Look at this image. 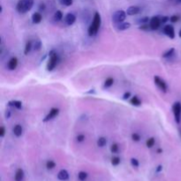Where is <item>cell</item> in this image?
<instances>
[{
  "label": "cell",
  "instance_id": "cell-15",
  "mask_svg": "<svg viewBox=\"0 0 181 181\" xmlns=\"http://www.w3.org/2000/svg\"><path fill=\"white\" fill-rule=\"evenodd\" d=\"M42 20H43V16H42V14L40 12H37L33 13V15H32V22L34 24H39L42 21Z\"/></svg>",
  "mask_w": 181,
  "mask_h": 181
},
{
  "label": "cell",
  "instance_id": "cell-4",
  "mask_svg": "<svg viewBox=\"0 0 181 181\" xmlns=\"http://www.w3.org/2000/svg\"><path fill=\"white\" fill-rule=\"evenodd\" d=\"M126 12L123 11V10H118L117 12H115L112 15V20L115 24H118L121 22H124L126 18Z\"/></svg>",
  "mask_w": 181,
  "mask_h": 181
},
{
  "label": "cell",
  "instance_id": "cell-38",
  "mask_svg": "<svg viewBox=\"0 0 181 181\" xmlns=\"http://www.w3.org/2000/svg\"><path fill=\"white\" fill-rule=\"evenodd\" d=\"M4 134H5V128H4V126H1L0 127V137L1 138H3L4 136Z\"/></svg>",
  "mask_w": 181,
  "mask_h": 181
},
{
  "label": "cell",
  "instance_id": "cell-37",
  "mask_svg": "<svg viewBox=\"0 0 181 181\" xmlns=\"http://www.w3.org/2000/svg\"><path fill=\"white\" fill-rule=\"evenodd\" d=\"M131 164H132L134 167H139L140 163H139V161H138L136 158H132V159H131Z\"/></svg>",
  "mask_w": 181,
  "mask_h": 181
},
{
  "label": "cell",
  "instance_id": "cell-2",
  "mask_svg": "<svg viewBox=\"0 0 181 181\" xmlns=\"http://www.w3.org/2000/svg\"><path fill=\"white\" fill-rule=\"evenodd\" d=\"M34 2V0H19L16 5V10L20 13H26L32 9Z\"/></svg>",
  "mask_w": 181,
  "mask_h": 181
},
{
  "label": "cell",
  "instance_id": "cell-14",
  "mask_svg": "<svg viewBox=\"0 0 181 181\" xmlns=\"http://www.w3.org/2000/svg\"><path fill=\"white\" fill-rule=\"evenodd\" d=\"M131 27V24L129 22H121V23H118V24H116V28L118 30V31H124V30H126L128 28H130Z\"/></svg>",
  "mask_w": 181,
  "mask_h": 181
},
{
  "label": "cell",
  "instance_id": "cell-10",
  "mask_svg": "<svg viewBox=\"0 0 181 181\" xmlns=\"http://www.w3.org/2000/svg\"><path fill=\"white\" fill-rule=\"evenodd\" d=\"M65 23H66L67 26H72V25H73V24L75 23V21H76V16H75L73 13L69 12V13H67V14L65 16Z\"/></svg>",
  "mask_w": 181,
  "mask_h": 181
},
{
  "label": "cell",
  "instance_id": "cell-31",
  "mask_svg": "<svg viewBox=\"0 0 181 181\" xmlns=\"http://www.w3.org/2000/svg\"><path fill=\"white\" fill-rule=\"evenodd\" d=\"M150 20V19L148 18V17H143V18H141V19H139L138 20V24H140V25H142V24H148V22Z\"/></svg>",
  "mask_w": 181,
  "mask_h": 181
},
{
  "label": "cell",
  "instance_id": "cell-1",
  "mask_svg": "<svg viewBox=\"0 0 181 181\" xmlns=\"http://www.w3.org/2000/svg\"><path fill=\"white\" fill-rule=\"evenodd\" d=\"M102 25V18H101V14L98 12H94V15L93 17V20L91 22L90 26L89 27L88 29V34L89 36H96V34L98 33L100 28Z\"/></svg>",
  "mask_w": 181,
  "mask_h": 181
},
{
  "label": "cell",
  "instance_id": "cell-6",
  "mask_svg": "<svg viewBox=\"0 0 181 181\" xmlns=\"http://www.w3.org/2000/svg\"><path fill=\"white\" fill-rule=\"evenodd\" d=\"M154 82L155 84L160 89V90H162L164 93H166L168 90V86H167V83L162 79L160 78L159 76L156 75L154 76Z\"/></svg>",
  "mask_w": 181,
  "mask_h": 181
},
{
  "label": "cell",
  "instance_id": "cell-9",
  "mask_svg": "<svg viewBox=\"0 0 181 181\" xmlns=\"http://www.w3.org/2000/svg\"><path fill=\"white\" fill-rule=\"evenodd\" d=\"M59 114V109L58 108H51L50 110L49 111V113L46 115V117L43 119V121L46 123L49 122L50 120H52L53 118H55L57 115Z\"/></svg>",
  "mask_w": 181,
  "mask_h": 181
},
{
  "label": "cell",
  "instance_id": "cell-16",
  "mask_svg": "<svg viewBox=\"0 0 181 181\" xmlns=\"http://www.w3.org/2000/svg\"><path fill=\"white\" fill-rule=\"evenodd\" d=\"M12 132H13V134L16 137H20L23 134V128L20 125H16V126H14Z\"/></svg>",
  "mask_w": 181,
  "mask_h": 181
},
{
  "label": "cell",
  "instance_id": "cell-44",
  "mask_svg": "<svg viewBox=\"0 0 181 181\" xmlns=\"http://www.w3.org/2000/svg\"><path fill=\"white\" fill-rule=\"evenodd\" d=\"M176 4H181V0H175Z\"/></svg>",
  "mask_w": 181,
  "mask_h": 181
},
{
  "label": "cell",
  "instance_id": "cell-7",
  "mask_svg": "<svg viewBox=\"0 0 181 181\" xmlns=\"http://www.w3.org/2000/svg\"><path fill=\"white\" fill-rule=\"evenodd\" d=\"M163 33L170 39L175 38V29L172 25H165L163 28Z\"/></svg>",
  "mask_w": 181,
  "mask_h": 181
},
{
  "label": "cell",
  "instance_id": "cell-8",
  "mask_svg": "<svg viewBox=\"0 0 181 181\" xmlns=\"http://www.w3.org/2000/svg\"><path fill=\"white\" fill-rule=\"evenodd\" d=\"M161 24H162L161 18L158 16H154L149 20V26L151 30H157L160 28Z\"/></svg>",
  "mask_w": 181,
  "mask_h": 181
},
{
  "label": "cell",
  "instance_id": "cell-41",
  "mask_svg": "<svg viewBox=\"0 0 181 181\" xmlns=\"http://www.w3.org/2000/svg\"><path fill=\"white\" fill-rule=\"evenodd\" d=\"M10 117H11V111L10 110H6L5 111V118H10Z\"/></svg>",
  "mask_w": 181,
  "mask_h": 181
},
{
  "label": "cell",
  "instance_id": "cell-12",
  "mask_svg": "<svg viewBox=\"0 0 181 181\" xmlns=\"http://www.w3.org/2000/svg\"><path fill=\"white\" fill-rule=\"evenodd\" d=\"M140 7L137 6V5H132V6H129L126 10V13L127 15L129 16H134L136 15L138 13H140Z\"/></svg>",
  "mask_w": 181,
  "mask_h": 181
},
{
  "label": "cell",
  "instance_id": "cell-21",
  "mask_svg": "<svg viewBox=\"0 0 181 181\" xmlns=\"http://www.w3.org/2000/svg\"><path fill=\"white\" fill-rule=\"evenodd\" d=\"M97 146L100 147V148H103L106 144H107V139L105 137H99L98 140H97Z\"/></svg>",
  "mask_w": 181,
  "mask_h": 181
},
{
  "label": "cell",
  "instance_id": "cell-34",
  "mask_svg": "<svg viewBox=\"0 0 181 181\" xmlns=\"http://www.w3.org/2000/svg\"><path fill=\"white\" fill-rule=\"evenodd\" d=\"M180 17L179 15H172L170 17V21L172 23H176L180 20Z\"/></svg>",
  "mask_w": 181,
  "mask_h": 181
},
{
  "label": "cell",
  "instance_id": "cell-36",
  "mask_svg": "<svg viewBox=\"0 0 181 181\" xmlns=\"http://www.w3.org/2000/svg\"><path fill=\"white\" fill-rule=\"evenodd\" d=\"M84 140H85V135L82 134H78V135L76 136V140L78 142H82V141H84Z\"/></svg>",
  "mask_w": 181,
  "mask_h": 181
},
{
  "label": "cell",
  "instance_id": "cell-3",
  "mask_svg": "<svg viewBox=\"0 0 181 181\" xmlns=\"http://www.w3.org/2000/svg\"><path fill=\"white\" fill-rule=\"evenodd\" d=\"M58 61H59V57H58L57 53L55 50H51L49 54V60H48L47 66H46L47 71L48 72L53 71L56 68V66L57 65Z\"/></svg>",
  "mask_w": 181,
  "mask_h": 181
},
{
  "label": "cell",
  "instance_id": "cell-22",
  "mask_svg": "<svg viewBox=\"0 0 181 181\" xmlns=\"http://www.w3.org/2000/svg\"><path fill=\"white\" fill-rule=\"evenodd\" d=\"M32 48H33L32 42H31V41H28L27 44H26V45H25V48H24V54H25V55H28V54L31 51Z\"/></svg>",
  "mask_w": 181,
  "mask_h": 181
},
{
  "label": "cell",
  "instance_id": "cell-26",
  "mask_svg": "<svg viewBox=\"0 0 181 181\" xmlns=\"http://www.w3.org/2000/svg\"><path fill=\"white\" fill-rule=\"evenodd\" d=\"M41 48H42V42H41L40 40H36L35 43H34V44H33V49H34V50L38 51V50L41 49Z\"/></svg>",
  "mask_w": 181,
  "mask_h": 181
},
{
  "label": "cell",
  "instance_id": "cell-19",
  "mask_svg": "<svg viewBox=\"0 0 181 181\" xmlns=\"http://www.w3.org/2000/svg\"><path fill=\"white\" fill-rule=\"evenodd\" d=\"M175 53V49L174 48H171L168 50H166L164 54H163V57L164 58H170L171 57H172Z\"/></svg>",
  "mask_w": 181,
  "mask_h": 181
},
{
  "label": "cell",
  "instance_id": "cell-17",
  "mask_svg": "<svg viewBox=\"0 0 181 181\" xmlns=\"http://www.w3.org/2000/svg\"><path fill=\"white\" fill-rule=\"evenodd\" d=\"M24 179V171L22 169H18L16 171L15 176H14V180L15 181H22Z\"/></svg>",
  "mask_w": 181,
  "mask_h": 181
},
{
  "label": "cell",
  "instance_id": "cell-24",
  "mask_svg": "<svg viewBox=\"0 0 181 181\" xmlns=\"http://www.w3.org/2000/svg\"><path fill=\"white\" fill-rule=\"evenodd\" d=\"M53 19L55 21H60L62 19H63V13L61 11H57L55 13H54V16H53Z\"/></svg>",
  "mask_w": 181,
  "mask_h": 181
},
{
  "label": "cell",
  "instance_id": "cell-5",
  "mask_svg": "<svg viewBox=\"0 0 181 181\" xmlns=\"http://www.w3.org/2000/svg\"><path fill=\"white\" fill-rule=\"evenodd\" d=\"M172 112L174 115V119L177 124H180L181 120V102H175L172 104Z\"/></svg>",
  "mask_w": 181,
  "mask_h": 181
},
{
  "label": "cell",
  "instance_id": "cell-32",
  "mask_svg": "<svg viewBox=\"0 0 181 181\" xmlns=\"http://www.w3.org/2000/svg\"><path fill=\"white\" fill-rule=\"evenodd\" d=\"M139 29L143 30V31H148V30H151L149 24H142V25H140Z\"/></svg>",
  "mask_w": 181,
  "mask_h": 181
},
{
  "label": "cell",
  "instance_id": "cell-11",
  "mask_svg": "<svg viewBox=\"0 0 181 181\" xmlns=\"http://www.w3.org/2000/svg\"><path fill=\"white\" fill-rule=\"evenodd\" d=\"M18 58L16 57H12V58H10V60L8 61L7 63V68L10 70V71H13L17 68L18 66Z\"/></svg>",
  "mask_w": 181,
  "mask_h": 181
},
{
  "label": "cell",
  "instance_id": "cell-46",
  "mask_svg": "<svg viewBox=\"0 0 181 181\" xmlns=\"http://www.w3.org/2000/svg\"><path fill=\"white\" fill-rule=\"evenodd\" d=\"M179 36L181 38V29L180 30V32H179Z\"/></svg>",
  "mask_w": 181,
  "mask_h": 181
},
{
  "label": "cell",
  "instance_id": "cell-13",
  "mask_svg": "<svg viewBox=\"0 0 181 181\" xmlns=\"http://www.w3.org/2000/svg\"><path fill=\"white\" fill-rule=\"evenodd\" d=\"M57 179L61 181H66L69 179V173L66 170H61L57 173Z\"/></svg>",
  "mask_w": 181,
  "mask_h": 181
},
{
  "label": "cell",
  "instance_id": "cell-42",
  "mask_svg": "<svg viewBox=\"0 0 181 181\" xmlns=\"http://www.w3.org/2000/svg\"><path fill=\"white\" fill-rule=\"evenodd\" d=\"M162 170H163V165H158L157 168H156V172H160Z\"/></svg>",
  "mask_w": 181,
  "mask_h": 181
},
{
  "label": "cell",
  "instance_id": "cell-18",
  "mask_svg": "<svg viewBox=\"0 0 181 181\" xmlns=\"http://www.w3.org/2000/svg\"><path fill=\"white\" fill-rule=\"evenodd\" d=\"M8 105L12 106V107H14L17 110H20L22 108V102L20 101H18V100H12V101H10L8 102Z\"/></svg>",
  "mask_w": 181,
  "mask_h": 181
},
{
  "label": "cell",
  "instance_id": "cell-23",
  "mask_svg": "<svg viewBox=\"0 0 181 181\" xmlns=\"http://www.w3.org/2000/svg\"><path fill=\"white\" fill-rule=\"evenodd\" d=\"M131 103L134 105V106H140L141 105V101L140 100V98L138 97V96H136V95H134V96H133L132 97V99H131Z\"/></svg>",
  "mask_w": 181,
  "mask_h": 181
},
{
  "label": "cell",
  "instance_id": "cell-30",
  "mask_svg": "<svg viewBox=\"0 0 181 181\" xmlns=\"http://www.w3.org/2000/svg\"><path fill=\"white\" fill-rule=\"evenodd\" d=\"M118 150H119V147H118V145L117 143H113V144L110 146V151H111V153L117 154V153L118 152Z\"/></svg>",
  "mask_w": 181,
  "mask_h": 181
},
{
  "label": "cell",
  "instance_id": "cell-40",
  "mask_svg": "<svg viewBox=\"0 0 181 181\" xmlns=\"http://www.w3.org/2000/svg\"><path fill=\"white\" fill-rule=\"evenodd\" d=\"M168 20H170V17H168V16H163V17L161 18L162 23H166Z\"/></svg>",
  "mask_w": 181,
  "mask_h": 181
},
{
  "label": "cell",
  "instance_id": "cell-33",
  "mask_svg": "<svg viewBox=\"0 0 181 181\" xmlns=\"http://www.w3.org/2000/svg\"><path fill=\"white\" fill-rule=\"evenodd\" d=\"M60 4H63V5H65V6H70L73 4V0H59Z\"/></svg>",
  "mask_w": 181,
  "mask_h": 181
},
{
  "label": "cell",
  "instance_id": "cell-28",
  "mask_svg": "<svg viewBox=\"0 0 181 181\" xmlns=\"http://www.w3.org/2000/svg\"><path fill=\"white\" fill-rule=\"evenodd\" d=\"M78 178L81 181H85L88 178V173L85 172H80L78 174Z\"/></svg>",
  "mask_w": 181,
  "mask_h": 181
},
{
  "label": "cell",
  "instance_id": "cell-35",
  "mask_svg": "<svg viewBox=\"0 0 181 181\" xmlns=\"http://www.w3.org/2000/svg\"><path fill=\"white\" fill-rule=\"evenodd\" d=\"M132 140L134 141H135V142H138V141L140 140V135L139 134H137V133H134L132 134Z\"/></svg>",
  "mask_w": 181,
  "mask_h": 181
},
{
  "label": "cell",
  "instance_id": "cell-27",
  "mask_svg": "<svg viewBox=\"0 0 181 181\" xmlns=\"http://www.w3.org/2000/svg\"><path fill=\"white\" fill-rule=\"evenodd\" d=\"M55 167H56V163H55L54 161H52V160L47 161V163H46V168H47L48 170H52V169H54Z\"/></svg>",
  "mask_w": 181,
  "mask_h": 181
},
{
  "label": "cell",
  "instance_id": "cell-20",
  "mask_svg": "<svg viewBox=\"0 0 181 181\" xmlns=\"http://www.w3.org/2000/svg\"><path fill=\"white\" fill-rule=\"evenodd\" d=\"M113 83H114V79L111 78V77H109V78H107L105 80L104 84H103V88L104 89H109L113 85Z\"/></svg>",
  "mask_w": 181,
  "mask_h": 181
},
{
  "label": "cell",
  "instance_id": "cell-39",
  "mask_svg": "<svg viewBox=\"0 0 181 181\" xmlns=\"http://www.w3.org/2000/svg\"><path fill=\"white\" fill-rule=\"evenodd\" d=\"M131 97V93L130 92H126L124 94H123V99L124 100H127Z\"/></svg>",
  "mask_w": 181,
  "mask_h": 181
},
{
  "label": "cell",
  "instance_id": "cell-29",
  "mask_svg": "<svg viewBox=\"0 0 181 181\" xmlns=\"http://www.w3.org/2000/svg\"><path fill=\"white\" fill-rule=\"evenodd\" d=\"M120 158L118 157V156H113L112 158H111V164L113 165V166H117V165H118L119 164H120Z\"/></svg>",
  "mask_w": 181,
  "mask_h": 181
},
{
  "label": "cell",
  "instance_id": "cell-43",
  "mask_svg": "<svg viewBox=\"0 0 181 181\" xmlns=\"http://www.w3.org/2000/svg\"><path fill=\"white\" fill-rule=\"evenodd\" d=\"M40 9H41V10H44V9H45L44 4H40Z\"/></svg>",
  "mask_w": 181,
  "mask_h": 181
},
{
  "label": "cell",
  "instance_id": "cell-25",
  "mask_svg": "<svg viewBox=\"0 0 181 181\" xmlns=\"http://www.w3.org/2000/svg\"><path fill=\"white\" fill-rule=\"evenodd\" d=\"M155 143H156V139H155L154 137L148 138V139L146 140V146H147L148 148H152V147H154Z\"/></svg>",
  "mask_w": 181,
  "mask_h": 181
},
{
  "label": "cell",
  "instance_id": "cell-45",
  "mask_svg": "<svg viewBox=\"0 0 181 181\" xmlns=\"http://www.w3.org/2000/svg\"><path fill=\"white\" fill-rule=\"evenodd\" d=\"M161 152H162V149H160V148L157 149V153H161Z\"/></svg>",
  "mask_w": 181,
  "mask_h": 181
}]
</instances>
